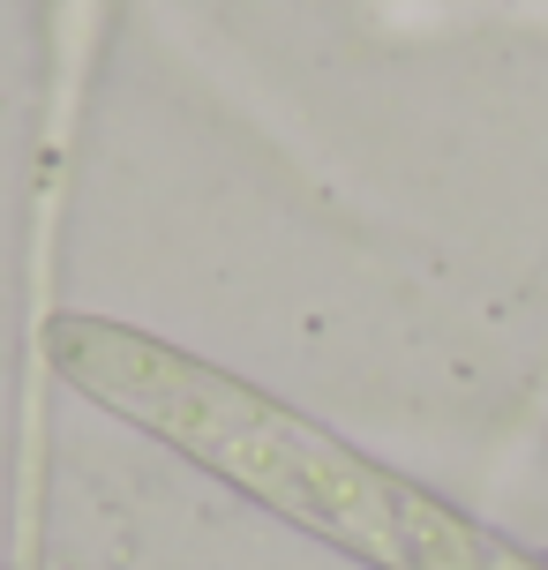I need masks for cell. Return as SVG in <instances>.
Masks as SVG:
<instances>
[{"label":"cell","mask_w":548,"mask_h":570,"mask_svg":"<svg viewBox=\"0 0 548 570\" xmlns=\"http://www.w3.org/2000/svg\"><path fill=\"white\" fill-rule=\"evenodd\" d=\"M60 345H68L76 375L98 383L114 405L158 421L174 443L203 451L211 465L241 473L263 495L293 503L301 518L339 525L369 556H391L405 570H473V541L443 511H429L421 495H399L391 481H375L369 465H353L346 451H331L323 435L271 413L263 399L203 375L196 361H174V353L120 338V331H60Z\"/></svg>","instance_id":"6da1fadb"}]
</instances>
